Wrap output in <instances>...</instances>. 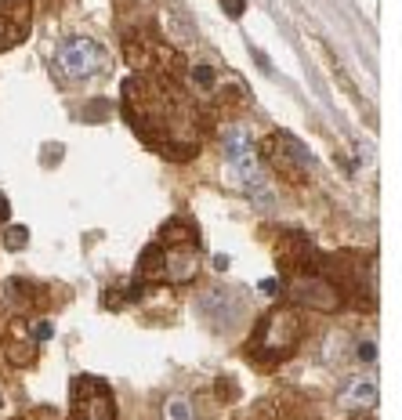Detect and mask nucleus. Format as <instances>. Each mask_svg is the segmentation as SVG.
Segmentation results:
<instances>
[{"label": "nucleus", "instance_id": "nucleus-19", "mask_svg": "<svg viewBox=\"0 0 402 420\" xmlns=\"http://www.w3.org/2000/svg\"><path fill=\"white\" fill-rule=\"evenodd\" d=\"M0 406H4V399H0Z\"/></svg>", "mask_w": 402, "mask_h": 420}, {"label": "nucleus", "instance_id": "nucleus-17", "mask_svg": "<svg viewBox=\"0 0 402 420\" xmlns=\"http://www.w3.org/2000/svg\"><path fill=\"white\" fill-rule=\"evenodd\" d=\"M11 218V203H8V196H0V221H8Z\"/></svg>", "mask_w": 402, "mask_h": 420}, {"label": "nucleus", "instance_id": "nucleus-13", "mask_svg": "<svg viewBox=\"0 0 402 420\" xmlns=\"http://www.w3.org/2000/svg\"><path fill=\"white\" fill-rule=\"evenodd\" d=\"M221 8H225V15H229V18H240L243 8H247V0H221Z\"/></svg>", "mask_w": 402, "mask_h": 420}, {"label": "nucleus", "instance_id": "nucleus-3", "mask_svg": "<svg viewBox=\"0 0 402 420\" xmlns=\"http://www.w3.org/2000/svg\"><path fill=\"white\" fill-rule=\"evenodd\" d=\"M297 334H301V319L290 308H275L265 323L257 326L254 341H250V355L254 359H283L286 351L297 345Z\"/></svg>", "mask_w": 402, "mask_h": 420}, {"label": "nucleus", "instance_id": "nucleus-7", "mask_svg": "<svg viewBox=\"0 0 402 420\" xmlns=\"http://www.w3.org/2000/svg\"><path fill=\"white\" fill-rule=\"evenodd\" d=\"M283 261H290V269L297 275H312L319 269V250L312 247L308 236H283Z\"/></svg>", "mask_w": 402, "mask_h": 420}, {"label": "nucleus", "instance_id": "nucleus-1", "mask_svg": "<svg viewBox=\"0 0 402 420\" xmlns=\"http://www.w3.org/2000/svg\"><path fill=\"white\" fill-rule=\"evenodd\" d=\"M123 116L142 142L160 149L167 160H188L199 149L196 106L178 87V76L134 73L123 80Z\"/></svg>", "mask_w": 402, "mask_h": 420}, {"label": "nucleus", "instance_id": "nucleus-9", "mask_svg": "<svg viewBox=\"0 0 402 420\" xmlns=\"http://www.w3.org/2000/svg\"><path fill=\"white\" fill-rule=\"evenodd\" d=\"M22 33H26V25L22 22H11L8 11H0V51L4 47H15L22 40Z\"/></svg>", "mask_w": 402, "mask_h": 420}, {"label": "nucleus", "instance_id": "nucleus-5", "mask_svg": "<svg viewBox=\"0 0 402 420\" xmlns=\"http://www.w3.org/2000/svg\"><path fill=\"white\" fill-rule=\"evenodd\" d=\"M58 69L69 76V80H87V76H98L105 69V51L91 36H69L66 44L58 47Z\"/></svg>", "mask_w": 402, "mask_h": 420}, {"label": "nucleus", "instance_id": "nucleus-16", "mask_svg": "<svg viewBox=\"0 0 402 420\" xmlns=\"http://www.w3.org/2000/svg\"><path fill=\"white\" fill-rule=\"evenodd\" d=\"M261 290H265V294H279V283H275V279H261Z\"/></svg>", "mask_w": 402, "mask_h": 420}, {"label": "nucleus", "instance_id": "nucleus-6", "mask_svg": "<svg viewBox=\"0 0 402 420\" xmlns=\"http://www.w3.org/2000/svg\"><path fill=\"white\" fill-rule=\"evenodd\" d=\"M290 294H294V301L312 304V308H323V312H337V308H341V294H337V286H330L319 272L294 275Z\"/></svg>", "mask_w": 402, "mask_h": 420}, {"label": "nucleus", "instance_id": "nucleus-11", "mask_svg": "<svg viewBox=\"0 0 402 420\" xmlns=\"http://www.w3.org/2000/svg\"><path fill=\"white\" fill-rule=\"evenodd\" d=\"M26 239H29L26 228H22V225H11L8 232H4V247H8V250H22V247H26Z\"/></svg>", "mask_w": 402, "mask_h": 420}, {"label": "nucleus", "instance_id": "nucleus-4", "mask_svg": "<svg viewBox=\"0 0 402 420\" xmlns=\"http://www.w3.org/2000/svg\"><path fill=\"white\" fill-rule=\"evenodd\" d=\"M73 420H116V402L102 377H73Z\"/></svg>", "mask_w": 402, "mask_h": 420}, {"label": "nucleus", "instance_id": "nucleus-14", "mask_svg": "<svg viewBox=\"0 0 402 420\" xmlns=\"http://www.w3.org/2000/svg\"><path fill=\"white\" fill-rule=\"evenodd\" d=\"M29 334H33V341H51L55 330H51V323H36V326L29 330Z\"/></svg>", "mask_w": 402, "mask_h": 420}, {"label": "nucleus", "instance_id": "nucleus-10", "mask_svg": "<svg viewBox=\"0 0 402 420\" xmlns=\"http://www.w3.org/2000/svg\"><path fill=\"white\" fill-rule=\"evenodd\" d=\"M163 420H196L192 417V402L185 395H171L167 406H163Z\"/></svg>", "mask_w": 402, "mask_h": 420}, {"label": "nucleus", "instance_id": "nucleus-18", "mask_svg": "<svg viewBox=\"0 0 402 420\" xmlns=\"http://www.w3.org/2000/svg\"><path fill=\"white\" fill-rule=\"evenodd\" d=\"M351 420H373L370 413H355V417H351Z\"/></svg>", "mask_w": 402, "mask_h": 420}, {"label": "nucleus", "instance_id": "nucleus-2", "mask_svg": "<svg viewBox=\"0 0 402 420\" xmlns=\"http://www.w3.org/2000/svg\"><path fill=\"white\" fill-rule=\"evenodd\" d=\"M225 163H229L236 185H240L250 199H257V203L272 199L268 185H265V174H261V163H257V152L250 145L243 127H229V131H225Z\"/></svg>", "mask_w": 402, "mask_h": 420}, {"label": "nucleus", "instance_id": "nucleus-15", "mask_svg": "<svg viewBox=\"0 0 402 420\" xmlns=\"http://www.w3.org/2000/svg\"><path fill=\"white\" fill-rule=\"evenodd\" d=\"M359 359H362V362H373V359H377V348L370 345V341H362V345H359Z\"/></svg>", "mask_w": 402, "mask_h": 420}, {"label": "nucleus", "instance_id": "nucleus-8", "mask_svg": "<svg viewBox=\"0 0 402 420\" xmlns=\"http://www.w3.org/2000/svg\"><path fill=\"white\" fill-rule=\"evenodd\" d=\"M341 406H373L377 402V380L373 377H355V380H348V384L341 388Z\"/></svg>", "mask_w": 402, "mask_h": 420}, {"label": "nucleus", "instance_id": "nucleus-12", "mask_svg": "<svg viewBox=\"0 0 402 420\" xmlns=\"http://www.w3.org/2000/svg\"><path fill=\"white\" fill-rule=\"evenodd\" d=\"M192 76H196L199 87H210V84H214V66H210V62H199V66L192 69Z\"/></svg>", "mask_w": 402, "mask_h": 420}]
</instances>
